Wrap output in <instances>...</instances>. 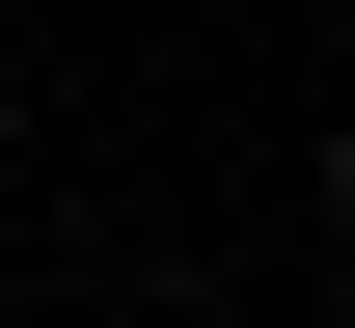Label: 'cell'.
Listing matches in <instances>:
<instances>
[{"label": "cell", "instance_id": "obj_1", "mask_svg": "<svg viewBox=\"0 0 355 328\" xmlns=\"http://www.w3.org/2000/svg\"><path fill=\"white\" fill-rule=\"evenodd\" d=\"M328 246H355V137H328Z\"/></svg>", "mask_w": 355, "mask_h": 328}]
</instances>
